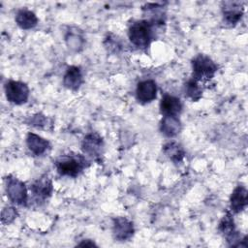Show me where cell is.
Wrapping results in <instances>:
<instances>
[{"label": "cell", "instance_id": "17", "mask_svg": "<svg viewBox=\"0 0 248 248\" xmlns=\"http://www.w3.org/2000/svg\"><path fill=\"white\" fill-rule=\"evenodd\" d=\"M163 151L165 155L174 163H180L185 155L183 147L176 142H168L164 145Z\"/></svg>", "mask_w": 248, "mask_h": 248}, {"label": "cell", "instance_id": "1", "mask_svg": "<svg viewBox=\"0 0 248 248\" xmlns=\"http://www.w3.org/2000/svg\"><path fill=\"white\" fill-rule=\"evenodd\" d=\"M128 36L133 45L144 48L153 38V25L145 19L135 21L129 28Z\"/></svg>", "mask_w": 248, "mask_h": 248}, {"label": "cell", "instance_id": "19", "mask_svg": "<svg viewBox=\"0 0 248 248\" xmlns=\"http://www.w3.org/2000/svg\"><path fill=\"white\" fill-rule=\"evenodd\" d=\"M185 94L192 101H199L202 96V88L195 78L189 79L185 84Z\"/></svg>", "mask_w": 248, "mask_h": 248}, {"label": "cell", "instance_id": "13", "mask_svg": "<svg viewBox=\"0 0 248 248\" xmlns=\"http://www.w3.org/2000/svg\"><path fill=\"white\" fill-rule=\"evenodd\" d=\"M82 74L78 67L71 66L67 69L63 78V83L67 88L71 90H78L82 84Z\"/></svg>", "mask_w": 248, "mask_h": 248}, {"label": "cell", "instance_id": "3", "mask_svg": "<svg viewBox=\"0 0 248 248\" xmlns=\"http://www.w3.org/2000/svg\"><path fill=\"white\" fill-rule=\"evenodd\" d=\"M193 78L196 80H207L214 77L217 72V65L212 59L203 54H199L192 61Z\"/></svg>", "mask_w": 248, "mask_h": 248}, {"label": "cell", "instance_id": "2", "mask_svg": "<svg viewBox=\"0 0 248 248\" xmlns=\"http://www.w3.org/2000/svg\"><path fill=\"white\" fill-rule=\"evenodd\" d=\"M86 163L87 161L82 155H65L55 162V166L60 175L75 177L83 170Z\"/></svg>", "mask_w": 248, "mask_h": 248}, {"label": "cell", "instance_id": "8", "mask_svg": "<svg viewBox=\"0 0 248 248\" xmlns=\"http://www.w3.org/2000/svg\"><path fill=\"white\" fill-rule=\"evenodd\" d=\"M243 15V8L238 2H225L223 7V19L227 26H234Z\"/></svg>", "mask_w": 248, "mask_h": 248}, {"label": "cell", "instance_id": "5", "mask_svg": "<svg viewBox=\"0 0 248 248\" xmlns=\"http://www.w3.org/2000/svg\"><path fill=\"white\" fill-rule=\"evenodd\" d=\"M6 192L9 199L17 204H25L27 202V190L23 182L16 177L9 176L6 179Z\"/></svg>", "mask_w": 248, "mask_h": 248}, {"label": "cell", "instance_id": "6", "mask_svg": "<svg viewBox=\"0 0 248 248\" xmlns=\"http://www.w3.org/2000/svg\"><path fill=\"white\" fill-rule=\"evenodd\" d=\"M103 147L104 142L102 138L94 133L85 136L81 143V148L83 152L86 153L88 156L93 157L94 159H98L101 157L103 153Z\"/></svg>", "mask_w": 248, "mask_h": 248}, {"label": "cell", "instance_id": "15", "mask_svg": "<svg viewBox=\"0 0 248 248\" xmlns=\"http://www.w3.org/2000/svg\"><path fill=\"white\" fill-rule=\"evenodd\" d=\"M160 129L165 136L169 138L174 137L181 130V122L177 116H164L161 121Z\"/></svg>", "mask_w": 248, "mask_h": 248}, {"label": "cell", "instance_id": "10", "mask_svg": "<svg viewBox=\"0 0 248 248\" xmlns=\"http://www.w3.org/2000/svg\"><path fill=\"white\" fill-rule=\"evenodd\" d=\"M182 104L177 97L165 94L160 102V109L164 116H177L181 111Z\"/></svg>", "mask_w": 248, "mask_h": 248}, {"label": "cell", "instance_id": "16", "mask_svg": "<svg viewBox=\"0 0 248 248\" xmlns=\"http://www.w3.org/2000/svg\"><path fill=\"white\" fill-rule=\"evenodd\" d=\"M16 22L22 29H31L37 25L38 18L33 12L22 9L16 13Z\"/></svg>", "mask_w": 248, "mask_h": 248}, {"label": "cell", "instance_id": "7", "mask_svg": "<svg viewBox=\"0 0 248 248\" xmlns=\"http://www.w3.org/2000/svg\"><path fill=\"white\" fill-rule=\"evenodd\" d=\"M157 85L152 79H145L139 82L136 90V96L139 102L142 104L150 103L156 98Z\"/></svg>", "mask_w": 248, "mask_h": 248}, {"label": "cell", "instance_id": "4", "mask_svg": "<svg viewBox=\"0 0 248 248\" xmlns=\"http://www.w3.org/2000/svg\"><path fill=\"white\" fill-rule=\"evenodd\" d=\"M5 93L8 101L16 105H21L29 97V88L24 82L9 80L5 85Z\"/></svg>", "mask_w": 248, "mask_h": 248}, {"label": "cell", "instance_id": "20", "mask_svg": "<svg viewBox=\"0 0 248 248\" xmlns=\"http://www.w3.org/2000/svg\"><path fill=\"white\" fill-rule=\"evenodd\" d=\"M16 210L14 207L8 206L2 211V222L4 224H10L16 218Z\"/></svg>", "mask_w": 248, "mask_h": 248}, {"label": "cell", "instance_id": "21", "mask_svg": "<svg viewBox=\"0 0 248 248\" xmlns=\"http://www.w3.org/2000/svg\"><path fill=\"white\" fill-rule=\"evenodd\" d=\"M45 121H46V118H45L44 116L37 114V115L34 117V120L32 121V123H33V125H35V126H42V125H44Z\"/></svg>", "mask_w": 248, "mask_h": 248}, {"label": "cell", "instance_id": "12", "mask_svg": "<svg viewBox=\"0 0 248 248\" xmlns=\"http://www.w3.org/2000/svg\"><path fill=\"white\" fill-rule=\"evenodd\" d=\"M31 191L38 200L44 201L52 193V182L47 176H42L32 184Z\"/></svg>", "mask_w": 248, "mask_h": 248}, {"label": "cell", "instance_id": "14", "mask_svg": "<svg viewBox=\"0 0 248 248\" xmlns=\"http://www.w3.org/2000/svg\"><path fill=\"white\" fill-rule=\"evenodd\" d=\"M26 144H27L28 149L33 154L38 155V156L44 154L49 146V143L46 140H45L42 137H40L36 134H33V133H29L27 135Z\"/></svg>", "mask_w": 248, "mask_h": 248}, {"label": "cell", "instance_id": "9", "mask_svg": "<svg viewBox=\"0 0 248 248\" xmlns=\"http://www.w3.org/2000/svg\"><path fill=\"white\" fill-rule=\"evenodd\" d=\"M113 235L119 241H125L132 237L134 233V227L125 217H117L113 220Z\"/></svg>", "mask_w": 248, "mask_h": 248}, {"label": "cell", "instance_id": "11", "mask_svg": "<svg viewBox=\"0 0 248 248\" xmlns=\"http://www.w3.org/2000/svg\"><path fill=\"white\" fill-rule=\"evenodd\" d=\"M231 209L234 213H239L245 209L248 203V192L244 186H237L232 193Z\"/></svg>", "mask_w": 248, "mask_h": 248}, {"label": "cell", "instance_id": "22", "mask_svg": "<svg viewBox=\"0 0 248 248\" xmlns=\"http://www.w3.org/2000/svg\"><path fill=\"white\" fill-rule=\"evenodd\" d=\"M78 246H88V247H93V246H96V244H95L92 240L86 239V240H83L82 242H80V243L78 244Z\"/></svg>", "mask_w": 248, "mask_h": 248}, {"label": "cell", "instance_id": "18", "mask_svg": "<svg viewBox=\"0 0 248 248\" xmlns=\"http://www.w3.org/2000/svg\"><path fill=\"white\" fill-rule=\"evenodd\" d=\"M218 231L228 239L231 236H232L236 231H235V227H234V222L233 219L232 217V215L230 213H227L222 220L219 223L218 226Z\"/></svg>", "mask_w": 248, "mask_h": 248}]
</instances>
